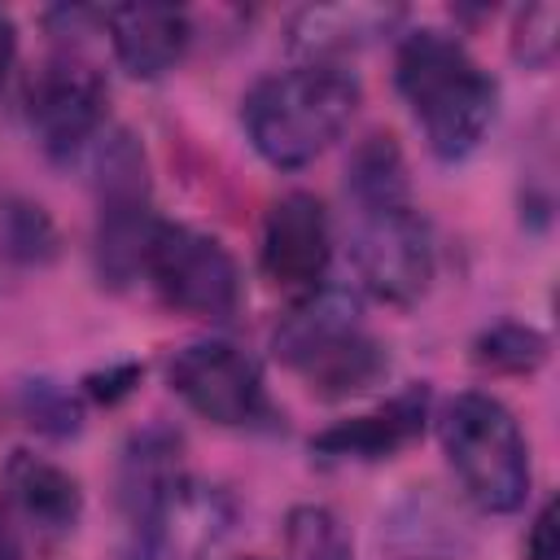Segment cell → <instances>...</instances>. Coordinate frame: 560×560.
<instances>
[{
  "instance_id": "1",
  "label": "cell",
  "mask_w": 560,
  "mask_h": 560,
  "mask_svg": "<svg viewBox=\"0 0 560 560\" xmlns=\"http://www.w3.org/2000/svg\"><path fill=\"white\" fill-rule=\"evenodd\" d=\"M359 83L341 66H293L258 79L241 101V122L258 158L280 171L315 162L354 118Z\"/></svg>"
},
{
  "instance_id": "2",
  "label": "cell",
  "mask_w": 560,
  "mask_h": 560,
  "mask_svg": "<svg viewBox=\"0 0 560 560\" xmlns=\"http://www.w3.org/2000/svg\"><path fill=\"white\" fill-rule=\"evenodd\" d=\"M398 92L442 162L468 158L494 122V83L442 31H411L398 48Z\"/></svg>"
},
{
  "instance_id": "3",
  "label": "cell",
  "mask_w": 560,
  "mask_h": 560,
  "mask_svg": "<svg viewBox=\"0 0 560 560\" xmlns=\"http://www.w3.org/2000/svg\"><path fill=\"white\" fill-rule=\"evenodd\" d=\"M276 359L324 398H350L385 376V350L363 328L359 298L346 289H311L271 337Z\"/></svg>"
},
{
  "instance_id": "4",
  "label": "cell",
  "mask_w": 560,
  "mask_h": 560,
  "mask_svg": "<svg viewBox=\"0 0 560 560\" xmlns=\"http://www.w3.org/2000/svg\"><path fill=\"white\" fill-rule=\"evenodd\" d=\"M442 451L481 512H516L529 494V451L512 411L490 394H459L442 411Z\"/></svg>"
},
{
  "instance_id": "5",
  "label": "cell",
  "mask_w": 560,
  "mask_h": 560,
  "mask_svg": "<svg viewBox=\"0 0 560 560\" xmlns=\"http://www.w3.org/2000/svg\"><path fill=\"white\" fill-rule=\"evenodd\" d=\"M96 271L105 284H127L144 271L153 241L149 162L131 131H109L96 149Z\"/></svg>"
},
{
  "instance_id": "6",
  "label": "cell",
  "mask_w": 560,
  "mask_h": 560,
  "mask_svg": "<svg viewBox=\"0 0 560 560\" xmlns=\"http://www.w3.org/2000/svg\"><path fill=\"white\" fill-rule=\"evenodd\" d=\"M122 560H206L232 525V499L219 486L179 472L140 503L122 508Z\"/></svg>"
},
{
  "instance_id": "7",
  "label": "cell",
  "mask_w": 560,
  "mask_h": 560,
  "mask_svg": "<svg viewBox=\"0 0 560 560\" xmlns=\"http://www.w3.org/2000/svg\"><path fill=\"white\" fill-rule=\"evenodd\" d=\"M144 276L171 311H184L192 319H232L241 306V271L232 254L188 223L153 228Z\"/></svg>"
},
{
  "instance_id": "8",
  "label": "cell",
  "mask_w": 560,
  "mask_h": 560,
  "mask_svg": "<svg viewBox=\"0 0 560 560\" xmlns=\"http://www.w3.org/2000/svg\"><path fill=\"white\" fill-rule=\"evenodd\" d=\"M350 249H354L363 289L376 293L381 302L407 306L433 280V232L407 201L381 206V210H359Z\"/></svg>"
},
{
  "instance_id": "9",
  "label": "cell",
  "mask_w": 560,
  "mask_h": 560,
  "mask_svg": "<svg viewBox=\"0 0 560 560\" xmlns=\"http://www.w3.org/2000/svg\"><path fill=\"white\" fill-rule=\"evenodd\" d=\"M171 389L214 424H254L267 416L258 363L228 341H192L166 368Z\"/></svg>"
},
{
  "instance_id": "10",
  "label": "cell",
  "mask_w": 560,
  "mask_h": 560,
  "mask_svg": "<svg viewBox=\"0 0 560 560\" xmlns=\"http://www.w3.org/2000/svg\"><path fill=\"white\" fill-rule=\"evenodd\" d=\"M26 118L44 153L70 158L88 144L105 118V83L83 57H52L26 96Z\"/></svg>"
},
{
  "instance_id": "11",
  "label": "cell",
  "mask_w": 560,
  "mask_h": 560,
  "mask_svg": "<svg viewBox=\"0 0 560 560\" xmlns=\"http://www.w3.org/2000/svg\"><path fill=\"white\" fill-rule=\"evenodd\" d=\"M332 236L328 214L319 197L311 192H284L262 223V271L271 284L284 289H319V276L328 267Z\"/></svg>"
},
{
  "instance_id": "12",
  "label": "cell",
  "mask_w": 560,
  "mask_h": 560,
  "mask_svg": "<svg viewBox=\"0 0 560 560\" xmlns=\"http://www.w3.org/2000/svg\"><path fill=\"white\" fill-rule=\"evenodd\" d=\"M101 22L118 66L136 79H162L188 48V18L175 4H114Z\"/></svg>"
},
{
  "instance_id": "13",
  "label": "cell",
  "mask_w": 560,
  "mask_h": 560,
  "mask_svg": "<svg viewBox=\"0 0 560 560\" xmlns=\"http://www.w3.org/2000/svg\"><path fill=\"white\" fill-rule=\"evenodd\" d=\"M402 9L394 4H315L302 9L289 26V48L311 57V66H337V57L359 52L398 26Z\"/></svg>"
},
{
  "instance_id": "14",
  "label": "cell",
  "mask_w": 560,
  "mask_h": 560,
  "mask_svg": "<svg viewBox=\"0 0 560 560\" xmlns=\"http://www.w3.org/2000/svg\"><path fill=\"white\" fill-rule=\"evenodd\" d=\"M4 494L18 508V516L31 521L44 534L74 529V521L83 512L79 481L61 464H52L44 455H31V451H13L9 455V464H4Z\"/></svg>"
},
{
  "instance_id": "15",
  "label": "cell",
  "mask_w": 560,
  "mask_h": 560,
  "mask_svg": "<svg viewBox=\"0 0 560 560\" xmlns=\"http://www.w3.org/2000/svg\"><path fill=\"white\" fill-rule=\"evenodd\" d=\"M424 407H429V394L424 389H407V394H398L394 402H385L372 416H354L346 424L324 429L311 442V451L324 455V459H381V455H394L398 446H407L420 433Z\"/></svg>"
},
{
  "instance_id": "16",
  "label": "cell",
  "mask_w": 560,
  "mask_h": 560,
  "mask_svg": "<svg viewBox=\"0 0 560 560\" xmlns=\"http://www.w3.org/2000/svg\"><path fill=\"white\" fill-rule=\"evenodd\" d=\"M381 542L398 560H451L468 547V529L451 503L429 490H411L402 503L389 508Z\"/></svg>"
},
{
  "instance_id": "17",
  "label": "cell",
  "mask_w": 560,
  "mask_h": 560,
  "mask_svg": "<svg viewBox=\"0 0 560 560\" xmlns=\"http://www.w3.org/2000/svg\"><path fill=\"white\" fill-rule=\"evenodd\" d=\"M57 254V228L44 206L0 188V289H9L22 271L44 267Z\"/></svg>"
},
{
  "instance_id": "18",
  "label": "cell",
  "mask_w": 560,
  "mask_h": 560,
  "mask_svg": "<svg viewBox=\"0 0 560 560\" xmlns=\"http://www.w3.org/2000/svg\"><path fill=\"white\" fill-rule=\"evenodd\" d=\"M350 197L359 210H381L407 201V179H402V153L394 136H368L354 158H350Z\"/></svg>"
},
{
  "instance_id": "19",
  "label": "cell",
  "mask_w": 560,
  "mask_h": 560,
  "mask_svg": "<svg viewBox=\"0 0 560 560\" xmlns=\"http://www.w3.org/2000/svg\"><path fill=\"white\" fill-rule=\"evenodd\" d=\"M284 560H354L350 534L332 508L302 503L284 516Z\"/></svg>"
},
{
  "instance_id": "20",
  "label": "cell",
  "mask_w": 560,
  "mask_h": 560,
  "mask_svg": "<svg viewBox=\"0 0 560 560\" xmlns=\"http://www.w3.org/2000/svg\"><path fill=\"white\" fill-rule=\"evenodd\" d=\"M477 363L490 368V372H534L542 359H547V337L529 324H494L477 337Z\"/></svg>"
},
{
  "instance_id": "21",
  "label": "cell",
  "mask_w": 560,
  "mask_h": 560,
  "mask_svg": "<svg viewBox=\"0 0 560 560\" xmlns=\"http://www.w3.org/2000/svg\"><path fill=\"white\" fill-rule=\"evenodd\" d=\"M556 35H560L556 4H529V9H521L516 13V26H512V52H516V61H525L534 70L551 66L556 44H560Z\"/></svg>"
},
{
  "instance_id": "22",
  "label": "cell",
  "mask_w": 560,
  "mask_h": 560,
  "mask_svg": "<svg viewBox=\"0 0 560 560\" xmlns=\"http://www.w3.org/2000/svg\"><path fill=\"white\" fill-rule=\"evenodd\" d=\"M26 416H31V424H39V429H57V433H74V429H79V407H74V398L61 394V389L48 385V381L26 385Z\"/></svg>"
},
{
  "instance_id": "23",
  "label": "cell",
  "mask_w": 560,
  "mask_h": 560,
  "mask_svg": "<svg viewBox=\"0 0 560 560\" xmlns=\"http://www.w3.org/2000/svg\"><path fill=\"white\" fill-rule=\"evenodd\" d=\"M525 556L529 560H560V542H556V503H547L534 516V529L525 538Z\"/></svg>"
},
{
  "instance_id": "24",
  "label": "cell",
  "mask_w": 560,
  "mask_h": 560,
  "mask_svg": "<svg viewBox=\"0 0 560 560\" xmlns=\"http://www.w3.org/2000/svg\"><path fill=\"white\" fill-rule=\"evenodd\" d=\"M13 52H18V31H13V22L0 13V79L9 74V66H13Z\"/></svg>"
},
{
  "instance_id": "25",
  "label": "cell",
  "mask_w": 560,
  "mask_h": 560,
  "mask_svg": "<svg viewBox=\"0 0 560 560\" xmlns=\"http://www.w3.org/2000/svg\"><path fill=\"white\" fill-rule=\"evenodd\" d=\"M0 560H22V556H18V542H13V534H9L4 525H0Z\"/></svg>"
},
{
  "instance_id": "26",
  "label": "cell",
  "mask_w": 560,
  "mask_h": 560,
  "mask_svg": "<svg viewBox=\"0 0 560 560\" xmlns=\"http://www.w3.org/2000/svg\"><path fill=\"white\" fill-rule=\"evenodd\" d=\"M249 560H254V556H249Z\"/></svg>"
}]
</instances>
